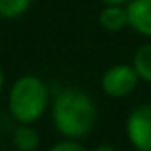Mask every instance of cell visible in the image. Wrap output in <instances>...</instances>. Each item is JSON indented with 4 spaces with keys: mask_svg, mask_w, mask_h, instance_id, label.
Wrapping results in <instances>:
<instances>
[{
    "mask_svg": "<svg viewBox=\"0 0 151 151\" xmlns=\"http://www.w3.org/2000/svg\"><path fill=\"white\" fill-rule=\"evenodd\" d=\"M90 151H117V147L111 145V144H100V145H96V147H92Z\"/></svg>",
    "mask_w": 151,
    "mask_h": 151,
    "instance_id": "12",
    "label": "cell"
},
{
    "mask_svg": "<svg viewBox=\"0 0 151 151\" xmlns=\"http://www.w3.org/2000/svg\"><path fill=\"white\" fill-rule=\"evenodd\" d=\"M50 119L61 138L84 140L98 122V107L88 92L77 86L59 88L52 96Z\"/></svg>",
    "mask_w": 151,
    "mask_h": 151,
    "instance_id": "1",
    "label": "cell"
},
{
    "mask_svg": "<svg viewBox=\"0 0 151 151\" xmlns=\"http://www.w3.org/2000/svg\"><path fill=\"white\" fill-rule=\"evenodd\" d=\"M10 151H17V149H10Z\"/></svg>",
    "mask_w": 151,
    "mask_h": 151,
    "instance_id": "14",
    "label": "cell"
},
{
    "mask_svg": "<svg viewBox=\"0 0 151 151\" xmlns=\"http://www.w3.org/2000/svg\"><path fill=\"white\" fill-rule=\"evenodd\" d=\"M33 6V0H0V19H19Z\"/></svg>",
    "mask_w": 151,
    "mask_h": 151,
    "instance_id": "9",
    "label": "cell"
},
{
    "mask_svg": "<svg viewBox=\"0 0 151 151\" xmlns=\"http://www.w3.org/2000/svg\"><path fill=\"white\" fill-rule=\"evenodd\" d=\"M46 151H90L84 147L81 140H73V138H61L55 144H52Z\"/></svg>",
    "mask_w": 151,
    "mask_h": 151,
    "instance_id": "10",
    "label": "cell"
},
{
    "mask_svg": "<svg viewBox=\"0 0 151 151\" xmlns=\"http://www.w3.org/2000/svg\"><path fill=\"white\" fill-rule=\"evenodd\" d=\"M128 12V29L151 40V0H130L126 4Z\"/></svg>",
    "mask_w": 151,
    "mask_h": 151,
    "instance_id": "5",
    "label": "cell"
},
{
    "mask_svg": "<svg viewBox=\"0 0 151 151\" xmlns=\"http://www.w3.org/2000/svg\"><path fill=\"white\" fill-rule=\"evenodd\" d=\"M4 88H6V73H4V67L0 65V96H2Z\"/></svg>",
    "mask_w": 151,
    "mask_h": 151,
    "instance_id": "13",
    "label": "cell"
},
{
    "mask_svg": "<svg viewBox=\"0 0 151 151\" xmlns=\"http://www.w3.org/2000/svg\"><path fill=\"white\" fill-rule=\"evenodd\" d=\"M50 88L38 75L23 73L8 88L6 107L15 124H37L46 113H50Z\"/></svg>",
    "mask_w": 151,
    "mask_h": 151,
    "instance_id": "2",
    "label": "cell"
},
{
    "mask_svg": "<svg viewBox=\"0 0 151 151\" xmlns=\"http://www.w3.org/2000/svg\"><path fill=\"white\" fill-rule=\"evenodd\" d=\"M130 63L134 65L140 81L151 84V40H145L142 46H138Z\"/></svg>",
    "mask_w": 151,
    "mask_h": 151,
    "instance_id": "8",
    "label": "cell"
},
{
    "mask_svg": "<svg viewBox=\"0 0 151 151\" xmlns=\"http://www.w3.org/2000/svg\"><path fill=\"white\" fill-rule=\"evenodd\" d=\"M12 145L17 151H37L40 147V132L35 124H15L12 132Z\"/></svg>",
    "mask_w": 151,
    "mask_h": 151,
    "instance_id": "7",
    "label": "cell"
},
{
    "mask_svg": "<svg viewBox=\"0 0 151 151\" xmlns=\"http://www.w3.org/2000/svg\"><path fill=\"white\" fill-rule=\"evenodd\" d=\"M124 132L134 151H151V103H142L130 111Z\"/></svg>",
    "mask_w": 151,
    "mask_h": 151,
    "instance_id": "4",
    "label": "cell"
},
{
    "mask_svg": "<svg viewBox=\"0 0 151 151\" xmlns=\"http://www.w3.org/2000/svg\"><path fill=\"white\" fill-rule=\"evenodd\" d=\"M98 25L105 33H121L128 29V12L126 6H101L98 14Z\"/></svg>",
    "mask_w": 151,
    "mask_h": 151,
    "instance_id": "6",
    "label": "cell"
},
{
    "mask_svg": "<svg viewBox=\"0 0 151 151\" xmlns=\"http://www.w3.org/2000/svg\"><path fill=\"white\" fill-rule=\"evenodd\" d=\"M101 6H126L130 0H100Z\"/></svg>",
    "mask_w": 151,
    "mask_h": 151,
    "instance_id": "11",
    "label": "cell"
},
{
    "mask_svg": "<svg viewBox=\"0 0 151 151\" xmlns=\"http://www.w3.org/2000/svg\"><path fill=\"white\" fill-rule=\"evenodd\" d=\"M140 82L142 81L132 63H115L101 73L100 90L111 100H122L132 96Z\"/></svg>",
    "mask_w": 151,
    "mask_h": 151,
    "instance_id": "3",
    "label": "cell"
}]
</instances>
